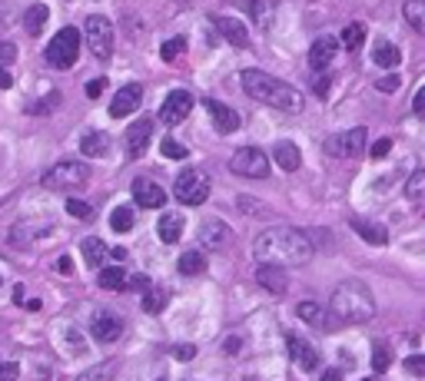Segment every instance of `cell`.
<instances>
[{"label":"cell","instance_id":"43","mask_svg":"<svg viewBox=\"0 0 425 381\" xmlns=\"http://www.w3.org/2000/svg\"><path fill=\"white\" fill-rule=\"evenodd\" d=\"M113 378V365H97L90 375H83L80 381H110Z\"/></svg>","mask_w":425,"mask_h":381},{"label":"cell","instance_id":"19","mask_svg":"<svg viewBox=\"0 0 425 381\" xmlns=\"http://www.w3.org/2000/svg\"><path fill=\"white\" fill-rule=\"evenodd\" d=\"M256 282L266 292H272V296H282L290 288V278H286V268L282 266H260L256 268Z\"/></svg>","mask_w":425,"mask_h":381},{"label":"cell","instance_id":"34","mask_svg":"<svg viewBox=\"0 0 425 381\" xmlns=\"http://www.w3.org/2000/svg\"><path fill=\"white\" fill-rule=\"evenodd\" d=\"M392 345H386V342H372V372L376 375H382L392 365Z\"/></svg>","mask_w":425,"mask_h":381},{"label":"cell","instance_id":"17","mask_svg":"<svg viewBox=\"0 0 425 381\" xmlns=\"http://www.w3.org/2000/svg\"><path fill=\"white\" fill-rule=\"evenodd\" d=\"M232 239V229L226 226L222 219H203V226H200V242L210 249H226Z\"/></svg>","mask_w":425,"mask_h":381},{"label":"cell","instance_id":"28","mask_svg":"<svg viewBox=\"0 0 425 381\" xmlns=\"http://www.w3.org/2000/svg\"><path fill=\"white\" fill-rule=\"evenodd\" d=\"M50 10L43 7V4H34V7H27V14H24V30H27L30 37H37L40 30H43V24H47Z\"/></svg>","mask_w":425,"mask_h":381},{"label":"cell","instance_id":"2","mask_svg":"<svg viewBox=\"0 0 425 381\" xmlns=\"http://www.w3.org/2000/svg\"><path fill=\"white\" fill-rule=\"evenodd\" d=\"M240 80H242V90H246L256 103L276 106V110H282V113H299L302 103H306L296 86L282 83V80L262 73V70H242Z\"/></svg>","mask_w":425,"mask_h":381},{"label":"cell","instance_id":"53","mask_svg":"<svg viewBox=\"0 0 425 381\" xmlns=\"http://www.w3.org/2000/svg\"><path fill=\"white\" fill-rule=\"evenodd\" d=\"M10 86H14V76L7 67H0V90H10Z\"/></svg>","mask_w":425,"mask_h":381},{"label":"cell","instance_id":"18","mask_svg":"<svg viewBox=\"0 0 425 381\" xmlns=\"http://www.w3.org/2000/svg\"><path fill=\"white\" fill-rule=\"evenodd\" d=\"M90 332H93L97 342H116L120 332H123V322H120V315H113V312H100V315H93Z\"/></svg>","mask_w":425,"mask_h":381},{"label":"cell","instance_id":"39","mask_svg":"<svg viewBox=\"0 0 425 381\" xmlns=\"http://www.w3.org/2000/svg\"><path fill=\"white\" fill-rule=\"evenodd\" d=\"M183 50H186V37H173V40H166L163 47H160V57H163L166 63H173Z\"/></svg>","mask_w":425,"mask_h":381},{"label":"cell","instance_id":"52","mask_svg":"<svg viewBox=\"0 0 425 381\" xmlns=\"http://www.w3.org/2000/svg\"><path fill=\"white\" fill-rule=\"evenodd\" d=\"M312 90H316L319 96H326L329 93V76H316V80H312Z\"/></svg>","mask_w":425,"mask_h":381},{"label":"cell","instance_id":"26","mask_svg":"<svg viewBox=\"0 0 425 381\" xmlns=\"http://www.w3.org/2000/svg\"><path fill=\"white\" fill-rule=\"evenodd\" d=\"M83 262H87L90 268H103V262H106V242L103 239H97V236H90V239H83Z\"/></svg>","mask_w":425,"mask_h":381},{"label":"cell","instance_id":"37","mask_svg":"<svg viewBox=\"0 0 425 381\" xmlns=\"http://www.w3.org/2000/svg\"><path fill=\"white\" fill-rule=\"evenodd\" d=\"M339 40H342V47L346 50H359L362 47V40H366V27H362V24H349Z\"/></svg>","mask_w":425,"mask_h":381},{"label":"cell","instance_id":"14","mask_svg":"<svg viewBox=\"0 0 425 381\" xmlns=\"http://www.w3.org/2000/svg\"><path fill=\"white\" fill-rule=\"evenodd\" d=\"M133 199L140 209H163L166 202V192L160 182H150V179H133Z\"/></svg>","mask_w":425,"mask_h":381},{"label":"cell","instance_id":"7","mask_svg":"<svg viewBox=\"0 0 425 381\" xmlns=\"http://www.w3.org/2000/svg\"><path fill=\"white\" fill-rule=\"evenodd\" d=\"M230 169L236 176H246V179H266L270 176V156L256 146H242V150L232 152Z\"/></svg>","mask_w":425,"mask_h":381},{"label":"cell","instance_id":"50","mask_svg":"<svg viewBox=\"0 0 425 381\" xmlns=\"http://www.w3.org/2000/svg\"><path fill=\"white\" fill-rule=\"evenodd\" d=\"M126 286H133L136 292H150V278H146V276H133Z\"/></svg>","mask_w":425,"mask_h":381},{"label":"cell","instance_id":"56","mask_svg":"<svg viewBox=\"0 0 425 381\" xmlns=\"http://www.w3.org/2000/svg\"><path fill=\"white\" fill-rule=\"evenodd\" d=\"M240 348H242V342H240V338H236V335H232V338H226V352H240Z\"/></svg>","mask_w":425,"mask_h":381},{"label":"cell","instance_id":"45","mask_svg":"<svg viewBox=\"0 0 425 381\" xmlns=\"http://www.w3.org/2000/svg\"><path fill=\"white\" fill-rule=\"evenodd\" d=\"M389 150H392V140H379V143H372V160H386L389 156Z\"/></svg>","mask_w":425,"mask_h":381},{"label":"cell","instance_id":"58","mask_svg":"<svg viewBox=\"0 0 425 381\" xmlns=\"http://www.w3.org/2000/svg\"><path fill=\"white\" fill-rule=\"evenodd\" d=\"M180 7H190V4H200V0H176Z\"/></svg>","mask_w":425,"mask_h":381},{"label":"cell","instance_id":"22","mask_svg":"<svg viewBox=\"0 0 425 381\" xmlns=\"http://www.w3.org/2000/svg\"><path fill=\"white\" fill-rule=\"evenodd\" d=\"M186 232V219L180 216V212H166V216H160V222H156V236L163 239V242H180V236Z\"/></svg>","mask_w":425,"mask_h":381},{"label":"cell","instance_id":"25","mask_svg":"<svg viewBox=\"0 0 425 381\" xmlns=\"http://www.w3.org/2000/svg\"><path fill=\"white\" fill-rule=\"evenodd\" d=\"M372 60H376L382 70H392L402 63V50H399L396 43H389V40H379L376 50H372Z\"/></svg>","mask_w":425,"mask_h":381},{"label":"cell","instance_id":"1","mask_svg":"<svg viewBox=\"0 0 425 381\" xmlns=\"http://www.w3.org/2000/svg\"><path fill=\"white\" fill-rule=\"evenodd\" d=\"M252 256L260 266H306L312 259V239L302 229L276 226L266 229L252 242Z\"/></svg>","mask_w":425,"mask_h":381},{"label":"cell","instance_id":"11","mask_svg":"<svg viewBox=\"0 0 425 381\" xmlns=\"http://www.w3.org/2000/svg\"><path fill=\"white\" fill-rule=\"evenodd\" d=\"M150 136H153V120L150 116H143V120H136L130 130H126V140H123V146H126V156H143L146 152V146H150Z\"/></svg>","mask_w":425,"mask_h":381},{"label":"cell","instance_id":"23","mask_svg":"<svg viewBox=\"0 0 425 381\" xmlns=\"http://www.w3.org/2000/svg\"><path fill=\"white\" fill-rule=\"evenodd\" d=\"M349 226L356 229V232L366 239L369 246H386V242H389L386 226H379V222H369V219H359V216H352V219H349Z\"/></svg>","mask_w":425,"mask_h":381},{"label":"cell","instance_id":"36","mask_svg":"<svg viewBox=\"0 0 425 381\" xmlns=\"http://www.w3.org/2000/svg\"><path fill=\"white\" fill-rule=\"evenodd\" d=\"M166 302H170V292H163V288H150V292H143V312L156 315L160 308H166Z\"/></svg>","mask_w":425,"mask_h":381},{"label":"cell","instance_id":"57","mask_svg":"<svg viewBox=\"0 0 425 381\" xmlns=\"http://www.w3.org/2000/svg\"><path fill=\"white\" fill-rule=\"evenodd\" d=\"M14 302H17V305H24V286H17V288H14Z\"/></svg>","mask_w":425,"mask_h":381},{"label":"cell","instance_id":"49","mask_svg":"<svg viewBox=\"0 0 425 381\" xmlns=\"http://www.w3.org/2000/svg\"><path fill=\"white\" fill-rule=\"evenodd\" d=\"M57 272H60V276H73V259H70V256H60V259H57Z\"/></svg>","mask_w":425,"mask_h":381},{"label":"cell","instance_id":"55","mask_svg":"<svg viewBox=\"0 0 425 381\" xmlns=\"http://www.w3.org/2000/svg\"><path fill=\"white\" fill-rule=\"evenodd\" d=\"M319 381H342V372H339V368H329V372H322Z\"/></svg>","mask_w":425,"mask_h":381},{"label":"cell","instance_id":"54","mask_svg":"<svg viewBox=\"0 0 425 381\" xmlns=\"http://www.w3.org/2000/svg\"><path fill=\"white\" fill-rule=\"evenodd\" d=\"M100 93H103V80H93V83H87V96H93V100H97Z\"/></svg>","mask_w":425,"mask_h":381},{"label":"cell","instance_id":"51","mask_svg":"<svg viewBox=\"0 0 425 381\" xmlns=\"http://www.w3.org/2000/svg\"><path fill=\"white\" fill-rule=\"evenodd\" d=\"M176 358H180V362H190V358H193V355H196V348H193V345H180V348H176Z\"/></svg>","mask_w":425,"mask_h":381},{"label":"cell","instance_id":"48","mask_svg":"<svg viewBox=\"0 0 425 381\" xmlns=\"http://www.w3.org/2000/svg\"><path fill=\"white\" fill-rule=\"evenodd\" d=\"M412 110H416V116H422L425 120V86H419L416 100H412Z\"/></svg>","mask_w":425,"mask_h":381},{"label":"cell","instance_id":"5","mask_svg":"<svg viewBox=\"0 0 425 381\" xmlns=\"http://www.w3.org/2000/svg\"><path fill=\"white\" fill-rule=\"evenodd\" d=\"M47 63L57 70H70L80 57V30L77 27H63L57 37L47 43Z\"/></svg>","mask_w":425,"mask_h":381},{"label":"cell","instance_id":"59","mask_svg":"<svg viewBox=\"0 0 425 381\" xmlns=\"http://www.w3.org/2000/svg\"><path fill=\"white\" fill-rule=\"evenodd\" d=\"M366 381H382V378H379V375H376V378H366Z\"/></svg>","mask_w":425,"mask_h":381},{"label":"cell","instance_id":"3","mask_svg":"<svg viewBox=\"0 0 425 381\" xmlns=\"http://www.w3.org/2000/svg\"><path fill=\"white\" fill-rule=\"evenodd\" d=\"M329 315L339 325H362L376 318V298L362 282H342L329 298Z\"/></svg>","mask_w":425,"mask_h":381},{"label":"cell","instance_id":"38","mask_svg":"<svg viewBox=\"0 0 425 381\" xmlns=\"http://www.w3.org/2000/svg\"><path fill=\"white\" fill-rule=\"evenodd\" d=\"M160 152H163L166 160H186L190 152H186L183 143H176L173 136H163V143H160Z\"/></svg>","mask_w":425,"mask_h":381},{"label":"cell","instance_id":"42","mask_svg":"<svg viewBox=\"0 0 425 381\" xmlns=\"http://www.w3.org/2000/svg\"><path fill=\"white\" fill-rule=\"evenodd\" d=\"M57 103H60V93H57V90H53V93H47V96H43V100H40L37 106H30V113H50V110H53V106H57Z\"/></svg>","mask_w":425,"mask_h":381},{"label":"cell","instance_id":"41","mask_svg":"<svg viewBox=\"0 0 425 381\" xmlns=\"http://www.w3.org/2000/svg\"><path fill=\"white\" fill-rule=\"evenodd\" d=\"M406 372L416 375V378H425V355H409V358H406Z\"/></svg>","mask_w":425,"mask_h":381},{"label":"cell","instance_id":"33","mask_svg":"<svg viewBox=\"0 0 425 381\" xmlns=\"http://www.w3.org/2000/svg\"><path fill=\"white\" fill-rule=\"evenodd\" d=\"M250 14H252V20L260 24L262 30L272 24V14H276V4L272 0H250Z\"/></svg>","mask_w":425,"mask_h":381},{"label":"cell","instance_id":"32","mask_svg":"<svg viewBox=\"0 0 425 381\" xmlns=\"http://www.w3.org/2000/svg\"><path fill=\"white\" fill-rule=\"evenodd\" d=\"M176 268H180V276H203V272H206L203 252H186V256H180Z\"/></svg>","mask_w":425,"mask_h":381},{"label":"cell","instance_id":"31","mask_svg":"<svg viewBox=\"0 0 425 381\" xmlns=\"http://www.w3.org/2000/svg\"><path fill=\"white\" fill-rule=\"evenodd\" d=\"M296 315H299V318H302L306 325H316V328H332V325H329L326 318H322L326 312H322V308H319L316 302H299V305H296Z\"/></svg>","mask_w":425,"mask_h":381},{"label":"cell","instance_id":"35","mask_svg":"<svg viewBox=\"0 0 425 381\" xmlns=\"http://www.w3.org/2000/svg\"><path fill=\"white\" fill-rule=\"evenodd\" d=\"M133 222H136L133 206H116L113 216H110V226H113L116 232H130V229H133Z\"/></svg>","mask_w":425,"mask_h":381},{"label":"cell","instance_id":"47","mask_svg":"<svg viewBox=\"0 0 425 381\" xmlns=\"http://www.w3.org/2000/svg\"><path fill=\"white\" fill-rule=\"evenodd\" d=\"M17 57V47H14V43H7V40H4V43H0V67H7L10 60Z\"/></svg>","mask_w":425,"mask_h":381},{"label":"cell","instance_id":"8","mask_svg":"<svg viewBox=\"0 0 425 381\" xmlns=\"http://www.w3.org/2000/svg\"><path fill=\"white\" fill-rule=\"evenodd\" d=\"M83 37H87V47L93 50V57L106 60L110 53H113V24H110L103 14L87 17V24H83Z\"/></svg>","mask_w":425,"mask_h":381},{"label":"cell","instance_id":"16","mask_svg":"<svg viewBox=\"0 0 425 381\" xmlns=\"http://www.w3.org/2000/svg\"><path fill=\"white\" fill-rule=\"evenodd\" d=\"M339 43H342V40L329 37V33H322V37L312 40V47H309V67L312 70H326L329 63H332V57H336Z\"/></svg>","mask_w":425,"mask_h":381},{"label":"cell","instance_id":"12","mask_svg":"<svg viewBox=\"0 0 425 381\" xmlns=\"http://www.w3.org/2000/svg\"><path fill=\"white\" fill-rule=\"evenodd\" d=\"M140 103H143V86H140V83H126V86L116 90L113 103H110V113H113L116 120H123V116H130Z\"/></svg>","mask_w":425,"mask_h":381},{"label":"cell","instance_id":"15","mask_svg":"<svg viewBox=\"0 0 425 381\" xmlns=\"http://www.w3.org/2000/svg\"><path fill=\"white\" fill-rule=\"evenodd\" d=\"M286 348H290L292 362L299 365L302 372H316L319 368V352L306 342V338H299V335H286Z\"/></svg>","mask_w":425,"mask_h":381},{"label":"cell","instance_id":"40","mask_svg":"<svg viewBox=\"0 0 425 381\" xmlns=\"http://www.w3.org/2000/svg\"><path fill=\"white\" fill-rule=\"evenodd\" d=\"M67 212L73 219H93V206L83 199H67Z\"/></svg>","mask_w":425,"mask_h":381},{"label":"cell","instance_id":"27","mask_svg":"<svg viewBox=\"0 0 425 381\" xmlns=\"http://www.w3.org/2000/svg\"><path fill=\"white\" fill-rule=\"evenodd\" d=\"M97 282H100V288H110V292H123V286L130 282V276H126L120 266H110V268H100Z\"/></svg>","mask_w":425,"mask_h":381},{"label":"cell","instance_id":"4","mask_svg":"<svg viewBox=\"0 0 425 381\" xmlns=\"http://www.w3.org/2000/svg\"><path fill=\"white\" fill-rule=\"evenodd\" d=\"M90 179V166L80 160H63L57 162V166H50L47 172H43V186L53 192H70V189H83Z\"/></svg>","mask_w":425,"mask_h":381},{"label":"cell","instance_id":"30","mask_svg":"<svg viewBox=\"0 0 425 381\" xmlns=\"http://www.w3.org/2000/svg\"><path fill=\"white\" fill-rule=\"evenodd\" d=\"M406 196L416 202L419 209L425 212V169H416L412 176L406 179Z\"/></svg>","mask_w":425,"mask_h":381},{"label":"cell","instance_id":"10","mask_svg":"<svg viewBox=\"0 0 425 381\" xmlns=\"http://www.w3.org/2000/svg\"><path fill=\"white\" fill-rule=\"evenodd\" d=\"M193 113V93L190 90H173L160 106V123L163 126H180L186 116Z\"/></svg>","mask_w":425,"mask_h":381},{"label":"cell","instance_id":"20","mask_svg":"<svg viewBox=\"0 0 425 381\" xmlns=\"http://www.w3.org/2000/svg\"><path fill=\"white\" fill-rule=\"evenodd\" d=\"M212 24H216V30L230 40L232 47H250V30H246V24H240V20H232V17H216Z\"/></svg>","mask_w":425,"mask_h":381},{"label":"cell","instance_id":"13","mask_svg":"<svg viewBox=\"0 0 425 381\" xmlns=\"http://www.w3.org/2000/svg\"><path fill=\"white\" fill-rule=\"evenodd\" d=\"M206 113H210L212 126H216L222 136H226V133H236V130H240V123H242L240 113H236L232 106L220 103V100H206Z\"/></svg>","mask_w":425,"mask_h":381},{"label":"cell","instance_id":"60","mask_svg":"<svg viewBox=\"0 0 425 381\" xmlns=\"http://www.w3.org/2000/svg\"><path fill=\"white\" fill-rule=\"evenodd\" d=\"M160 381H163V378H160Z\"/></svg>","mask_w":425,"mask_h":381},{"label":"cell","instance_id":"24","mask_svg":"<svg viewBox=\"0 0 425 381\" xmlns=\"http://www.w3.org/2000/svg\"><path fill=\"white\" fill-rule=\"evenodd\" d=\"M80 152L83 156H106L110 152V136L103 130H87L80 136Z\"/></svg>","mask_w":425,"mask_h":381},{"label":"cell","instance_id":"44","mask_svg":"<svg viewBox=\"0 0 425 381\" xmlns=\"http://www.w3.org/2000/svg\"><path fill=\"white\" fill-rule=\"evenodd\" d=\"M17 378H20V365L0 362V381H17Z\"/></svg>","mask_w":425,"mask_h":381},{"label":"cell","instance_id":"6","mask_svg":"<svg viewBox=\"0 0 425 381\" xmlns=\"http://www.w3.org/2000/svg\"><path fill=\"white\" fill-rule=\"evenodd\" d=\"M173 196L183 206H203L206 196H210V179H206V172L200 169H186L176 176L173 182Z\"/></svg>","mask_w":425,"mask_h":381},{"label":"cell","instance_id":"29","mask_svg":"<svg viewBox=\"0 0 425 381\" xmlns=\"http://www.w3.org/2000/svg\"><path fill=\"white\" fill-rule=\"evenodd\" d=\"M402 14H406L409 27L425 37V0H406V4H402Z\"/></svg>","mask_w":425,"mask_h":381},{"label":"cell","instance_id":"21","mask_svg":"<svg viewBox=\"0 0 425 381\" xmlns=\"http://www.w3.org/2000/svg\"><path fill=\"white\" fill-rule=\"evenodd\" d=\"M272 160L280 162V169L286 172H296L302 166V152L296 143H290V140H280V143L272 146Z\"/></svg>","mask_w":425,"mask_h":381},{"label":"cell","instance_id":"46","mask_svg":"<svg viewBox=\"0 0 425 381\" xmlns=\"http://www.w3.org/2000/svg\"><path fill=\"white\" fill-rule=\"evenodd\" d=\"M376 86L382 90V93H396V90H399V76H379Z\"/></svg>","mask_w":425,"mask_h":381},{"label":"cell","instance_id":"9","mask_svg":"<svg viewBox=\"0 0 425 381\" xmlns=\"http://www.w3.org/2000/svg\"><path fill=\"white\" fill-rule=\"evenodd\" d=\"M326 156H336V160H349V156H359V152L366 150V130L362 126H352L346 133H336L329 136L326 143H322Z\"/></svg>","mask_w":425,"mask_h":381}]
</instances>
